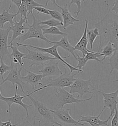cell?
I'll return each mask as SVG.
<instances>
[{"instance_id": "6da1fadb", "label": "cell", "mask_w": 118, "mask_h": 126, "mask_svg": "<svg viewBox=\"0 0 118 126\" xmlns=\"http://www.w3.org/2000/svg\"><path fill=\"white\" fill-rule=\"evenodd\" d=\"M105 3L108 12L101 21L94 25L100 34L98 52L108 42L113 44L118 50V15L111 11L107 1Z\"/></svg>"}, {"instance_id": "7a4b0ae2", "label": "cell", "mask_w": 118, "mask_h": 126, "mask_svg": "<svg viewBox=\"0 0 118 126\" xmlns=\"http://www.w3.org/2000/svg\"><path fill=\"white\" fill-rule=\"evenodd\" d=\"M34 106V118L45 122L55 124L59 126H64L58 122L55 115L44 104L33 98L31 95L28 96Z\"/></svg>"}, {"instance_id": "3957f363", "label": "cell", "mask_w": 118, "mask_h": 126, "mask_svg": "<svg viewBox=\"0 0 118 126\" xmlns=\"http://www.w3.org/2000/svg\"><path fill=\"white\" fill-rule=\"evenodd\" d=\"M65 73L59 76L56 79L50 78L48 79V84L46 85L43 86L39 89L35 90L32 93H33L42 90L43 89L49 87H53L55 88H64L66 87H69L72 85L75 80L76 78H74L75 76L78 74L79 72H77V73L74 74H71L70 73H68L66 68L64 67Z\"/></svg>"}, {"instance_id": "277c9868", "label": "cell", "mask_w": 118, "mask_h": 126, "mask_svg": "<svg viewBox=\"0 0 118 126\" xmlns=\"http://www.w3.org/2000/svg\"><path fill=\"white\" fill-rule=\"evenodd\" d=\"M31 15L33 18L32 24L28 26L29 29L26 33L17 38L19 41L18 43L22 44V43L30 38H37L45 41L49 45L51 44L50 41L45 37L43 34L42 29L44 27L41 26L39 24L40 21L36 18L34 14H32Z\"/></svg>"}, {"instance_id": "5b68a950", "label": "cell", "mask_w": 118, "mask_h": 126, "mask_svg": "<svg viewBox=\"0 0 118 126\" xmlns=\"http://www.w3.org/2000/svg\"><path fill=\"white\" fill-rule=\"evenodd\" d=\"M56 93L55 96L56 97L58 109H63L64 106L67 104H80L82 102L87 101L91 100L93 96L85 99H79L75 97L74 94L70 93L63 88H55Z\"/></svg>"}, {"instance_id": "8992f818", "label": "cell", "mask_w": 118, "mask_h": 126, "mask_svg": "<svg viewBox=\"0 0 118 126\" xmlns=\"http://www.w3.org/2000/svg\"><path fill=\"white\" fill-rule=\"evenodd\" d=\"M16 44L17 47L23 46L25 47H30V48H35L37 50L41 51V52H44L45 53H47L48 54L51 55L52 56H54V57H55L59 61L62 62L63 63H64V65H65L67 66L70 69V73L71 74H72L74 71H75L79 72H84L82 70H79L77 68H76L75 67H73V66L71 65L70 64L67 63L66 61H65L64 60V59L69 57L70 56V55L67 56H66V57H61L59 55V53L58 52V47L57 45H54L52 46L51 47H49L47 48H41V47H37V46H34L32 45H26L23 44H20V43H19L18 42H16Z\"/></svg>"}, {"instance_id": "52a82bcc", "label": "cell", "mask_w": 118, "mask_h": 126, "mask_svg": "<svg viewBox=\"0 0 118 126\" xmlns=\"http://www.w3.org/2000/svg\"><path fill=\"white\" fill-rule=\"evenodd\" d=\"M90 86H92L91 79L84 80L81 78H76L74 83L69 86V93L72 94L78 93L79 96L83 97L86 93L94 94L90 91L94 89L89 88Z\"/></svg>"}, {"instance_id": "ba28073f", "label": "cell", "mask_w": 118, "mask_h": 126, "mask_svg": "<svg viewBox=\"0 0 118 126\" xmlns=\"http://www.w3.org/2000/svg\"><path fill=\"white\" fill-rule=\"evenodd\" d=\"M28 51V54H26L23 59L30 60L31 61V64L29 67L31 68L33 66H38L42 65L45 62L51 60H58L55 57H51L48 56L47 53L41 52L38 50L37 51L30 50L27 47H25Z\"/></svg>"}, {"instance_id": "9c48e42d", "label": "cell", "mask_w": 118, "mask_h": 126, "mask_svg": "<svg viewBox=\"0 0 118 126\" xmlns=\"http://www.w3.org/2000/svg\"><path fill=\"white\" fill-rule=\"evenodd\" d=\"M18 90V85H16L15 87V95L14 96H12V97H4L2 96L0 97V100L3 101L7 104L8 107V110H7V113L10 112V108H11V105L13 104H17L20 106H21L22 107L26 110V118H27L29 116L28 108L30 107H32L33 105L25 104L23 102V99L25 97H28L30 95H31L32 94H31V93H28V94L25 95V96H21L19 94H17Z\"/></svg>"}, {"instance_id": "30bf717a", "label": "cell", "mask_w": 118, "mask_h": 126, "mask_svg": "<svg viewBox=\"0 0 118 126\" xmlns=\"http://www.w3.org/2000/svg\"><path fill=\"white\" fill-rule=\"evenodd\" d=\"M10 61L12 66L11 70L9 71L7 77L0 84V86L3 85L6 82H11L13 85L16 84L19 86L23 93L25 95H26L27 94H26V93L24 92L23 89V85H25V83L23 81L22 76H21V71L23 68L21 67L19 69H18L17 66L18 64L14 63L11 60Z\"/></svg>"}, {"instance_id": "8fae6325", "label": "cell", "mask_w": 118, "mask_h": 126, "mask_svg": "<svg viewBox=\"0 0 118 126\" xmlns=\"http://www.w3.org/2000/svg\"><path fill=\"white\" fill-rule=\"evenodd\" d=\"M71 110V109L70 108L67 109H57L56 110L50 109V110L55 115L57 121L60 124L61 123H62L67 125L82 126H84L86 124L82 123L74 120L69 114V111Z\"/></svg>"}, {"instance_id": "7c38bea8", "label": "cell", "mask_w": 118, "mask_h": 126, "mask_svg": "<svg viewBox=\"0 0 118 126\" xmlns=\"http://www.w3.org/2000/svg\"><path fill=\"white\" fill-rule=\"evenodd\" d=\"M97 92L101 94L103 97L104 108H108L110 110V116L112 118L115 113L116 109L118 108V89L114 93H107L97 90Z\"/></svg>"}, {"instance_id": "4fadbf2b", "label": "cell", "mask_w": 118, "mask_h": 126, "mask_svg": "<svg viewBox=\"0 0 118 126\" xmlns=\"http://www.w3.org/2000/svg\"><path fill=\"white\" fill-rule=\"evenodd\" d=\"M60 61L58 60H51L48 63L42 65V68L38 71L42 73L44 78L50 76H60L63 74L62 72L59 69V64Z\"/></svg>"}, {"instance_id": "5bb4252c", "label": "cell", "mask_w": 118, "mask_h": 126, "mask_svg": "<svg viewBox=\"0 0 118 126\" xmlns=\"http://www.w3.org/2000/svg\"><path fill=\"white\" fill-rule=\"evenodd\" d=\"M105 109V108L103 107V109L100 112L99 115L96 116H93L91 115L83 116L79 114V115L81 118L79 119L77 121L79 122H85L88 123L91 126H109L108 123V122L111 118L110 116H109L107 119L105 121H102L100 119L101 115L103 114Z\"/></svg>"}, {"instance_id": "9a60e30c", "label": "cell", "mask_w": 118, "mask_h": 126, "mask_svg": "<svg viewBox=\"0 0 118 126\" xmlns=\"http://www.w3.org/2000/svg\"><path fill=\"white\" fill-rule=\"evenodd\" d=\"M11 30L8 28L4 29L0 27V53L3 60L6 57H8L11 60V54L8 49V37Z\"/></svg>"}, {"instance_id": "2e32d148", "label": "cell", "mask_w": 118, "mask_h": 126, "mask_svg": "<svg viewBox=\"0 0 118 126\" xmlns=\"http://www.w3.org/2000/svg\"><path fill=\"white\" fill-rule=\"evenodd\" d=\"M24 23L26 24V19L23 18V17L21 16L19 21L18 22L17 20H15L14 25L11 26L9 27V29L13 31L12 39L11 41L9 42L10 45L20 36H22L26 33L25 30L29 29V28L25 27L23 25Z\"/></svg>"}, {"instance_id": "e0dca14e", "label": "cell", "mask_w": 118, "mask_h": 126, "mask_svg": "<svg viewBox=\"0 0 118 126\" xmlns=\"http://www.w3.org/2000/svg\"><path fill=\"white\" fill-rule=\"evenodd\" d=\"M85 30L82 36L81 37L79 41L77 42V44L75 46L74 48L75 50H78L81 52L83 55V57H85L86 55L88 52H92L91 50H89L87 48V45L88 44V40L87 37V30L88 29V21L87 19H85Z\"/></svg>"}, {"instance_id": "ac0fdd59", "label": "cell", "mask_w": 118, "mask_h": 126, "mask_svg": "<svg viewBox=\"0 0 118 126\" xmlns=\"http://www.w3.org/2000/svg\"><path fill=\"white\" fill-rule=\"evenodd\" d=\"M55 5L61 10V15L63 19V26H62L64 30H66V28L70 25H73L75 22H79V20L76 19L72 16L71 12L68 8L67 4L64 5L62 7L59 6L56 3Z\"/></svg>"}, {"instance_id": "d6986e66", "label": "cell", "mask_w": 118, "mask_h": 126, "mask_svg": "<svg viewBox=\"0 0 118 126\" xmlns=\"http://www.w3.org/2000/svg\"><path fill=\"white\" fill-rule=\"evenodd\" d=\"M27 73V74L26 76H22V79L24 82H27L31 85L33 90H35L37 85L44 78L42 74H38L30 71L24 69Z\"/></svg>"}, {"instance_id": "ffe728a7", "label": "cell", "mask_w": 118, "mask_h": 126, "mask_svg": "<svg viewBox=\"0 0 118 126\" xmlns=\"http://www.w3.org/2000/svg\"><path fill=\"white\" fill-rule=\"evenodd\" d=\"M50 43L51 44H53L54 45H57L58 47H61L65 50L66 52H68L72 55L74 58L77 60V57L76 56L74 53V51L75 50L74 47L70 44L67 37H63L59 41H50Z\"/></svg>"}, {"instance_id": "44dd1931", "label": "cell", "mask_w": 118, "mask_h": 126, "mask_svg": "<svg viewBox=\"0 0 118 126\" xmlns=\"http://www.w3.org/2000/svg\"><path fill=\"white\" fill-rule=\"evenodd\" d=\"M12 7V4H10L9 7L7 11L5 9L3 10V11L1 14H0V27L2 29H4V26L5 23L9 22L11 26L14 25L15 22L13 20L15 17L18 15L17 13H9V11Z\"/></svg>"}, {"instance_id": "7402d4cb", "label": "cell", "mask_w": 118, "mask_h": 126, "mask_svg": "<svg viewBox=\"0 0 118 126\" xmlns=\"http://www.w3.org/2000/svg\"><path fill=\"white\" fill-rule=\"evenodd\" d=\"M8 48H10L12 49V52L11 54V58L12 57H14L18 61L19 65L21 66V67L22 68H24V64L22 60L23 59V57H25L26 55V54H24L22 52H20L18 50V47L13 46L12 44H11L10 45L8 46Z\"/></svg>"}, {"instance_id": "603a6c76", "label": "cell", "mask_w": 118, "mask_h": 126, "mask_svg": "<svg viewBox=\"0 0 118 126\" xmlns=\"http://www.w3.org/2000/svg\"><path fill=\"white\" fill-rule=\"evenodd\" d=\"M116 50L117 49L114 47L113 44L111 43L110 42H108L107 45L101 48L100 50L101 52L100 53L102 54L104 56L103 58L102 59V62H103L107 57H110Z\"/></svg>"}, {"instance_id": "cb8c5ba5", "label": "cell", "mask_w": 118, "mask_h": 126, "mask_svg": "<svg viewBox=\"0 0 118 126\" xmlns=\"http://www.w3.org/2000/svg\"><path fill=\"white\" fill-rule=\"evenodd\" d=\"M100 36L99 31L98 28H95L92 30L87 29V37L88 40V43L89 44L91 51H94L93 48V45L94 41H95L96 38L98 36Z\"/></svg>"}, {"instance_id": "d4e9b609", "label": "cell", "mask_w": 118, "mask_h": 126, "mask_svg": "<svg viewBox=\"0 0 118 126\" xmlns=\"http://www.w3.org/2000/svg\"><path fill=\"white\" fill-rule=\"evenodd\" d=\"M107 64L110 66L111 69L110 74H112L113 71L116 70L118 73V50H116L114 53L109 57L107 59Z\"/></svg>"}, {"instance_id": "484cf974", "label": "cell", "mask_w": 118, "mask_h": 126, "mask_svg": "<svg viewBox=\"0 0 118 126\" xmlns=\"http://www.w3.org/2000/svg\"><path fill=\"white\" fill-rule=\"evenodd\" d=\"M43 32L44 35L49 34L52 35H56V36H61L64 37H67V34L65 32H63L59 30V28L57 27H51L48 28H43Z\"/></svg>"}, {"instance_id": "4316f807", "label": "cell", "mask_w": 118, "mask_h": 126, "mask_svg": "<svg viewBox=\"0 0 118 126\" xmlns=\"http://www.w3.org/2000/svg\"><path fill=\"white\" fill-rule=\"evenodd\" d=\"M28 9L27 8V6L26 4V2L24 0H22V3L21 4L20 6L18 8V11L17 13V14L18 15L20 14L21 15V17H23L24 19H26V24L29 26L30 25L28 23Z\"/></svg>"}, {"instance_id": "83f0119b", "label": "cell", "mask_w": 118, "mask_h": 126, "mask_svg": "<svg viewBox=\"0 0 118 126\" xmlns=\"http://www.w3.org/2000/svg\"><path fill=\"white\" fill-rule=\"evenodd\" d=\"M24 0L26 4L28 11V16H29L30 14H31V15L33 14V10L34 8L35 7H45L44 5L39 4L38 2L34 1V0Z\"/></svg>"}, {"instance_id": "f1b7e54d", "label": "cell", "mask_w": 118, "mask_h": 126, "mask_svg": "<svg viewBox=\"0 0 118 126\" xmlns=\"http://www.w3.org/2000/svg\"><path fill=\"white\" fill-rule=\"evenodd\" d=\"M39 24L41 25H46L49 26L50 27H56L58 26H63L64 25L63 23L60 22L58 20L53 18L49 19L45 21H40Z\"/></svg>"}, {"instance_id": "f546056e", "label": "cell", "mask_w": 118, "mask_h": 126, "mask_svg": "<svg viewBox=\"0 0 118 126\" xmlns=\"http://www.w3.org/2000/svg\"><path fill=\"white\" fill-rule=\"evenodd\" d=\"M104 56L100 52H88L85 56V57L88 61L95 60L99 63H102V60H100V57Z\"/></svg>"}, {"instance_id": "4dcf8cb0", "label": "cell", "mask_w": 118, "mask_h": 126, "mask_svg": "<svg viewBox=\"0 0 118 126\" xmlns=\"http://www.w3.org/2000/svg\"><path fill=\"white\" fill-rule=\"evenodd\" d=\"M0 75L1 76V79L2 81L4 80L3 74L8 71H10L12 68V66H8L6 65L4 62L3 60L2 59L0 53Z\"/></svg>"}, {"instance_id": "1f68e13d", "label": "cell", "mask_w": 118, "mask_h": 126, "mask_svg": "<svg viewBox=\"0 0 118 126\" xmlns=\"http://www.w3.org/2000/svg\"><path fill=\"white\" fill-rule=\"evenodd\" d=\"M48 12L49 13V15H50L52 17V18L55 19L60 22L63 23V19L61 13H60L59 12L56 10H48Z\"/></svg>"}, {"instance_id": "d6a6232c", "label": "cell", "mask_w": 118, "mask_h": 126, "mask_svg": "<svg viewBox=\"0 0 118 126\" xmlns=\"http://www.w3.org/2000/svg\"><path fill=\"white\" fill-rule=\"evenodd\" d=\"M77 56V61H78V64L77 66H76L75 67L79 70H82V68L85 67L86 65V63H87L88 60L85 57H81L79 55L76 53Z\"/></svg>"}, {"instance_id": "836d02e7", "label": "cell", "mask_w": 118, "mask_h": 126, "mask_svg": "<svg viewBox=\"0 0 118 126\" xmlns=\"http://www.w3.org/2000/svg\"><path fill=\"white\" fill-rule=\"evenodd\" d=\"M73 4H75L77 6V12L76 13H75V14H76V17H77L79 15V13L81 12V9H82L81 0H71L68 7L70 8L71 6Z\"/></svg>"}, {"instance_id": "e575fe53", "label": "cell", "mask_w": 118, "mask_h": 126, "mask_svg": "<svg viewBox=\"0 0 118 126\" xmlns=\"http://www.w3.org/2000/svg\"><path fill=\"white\" fill-rule=\"evenodd\" d=\"M111 126H118V109H116L111 120Z\"/></svg>"}, {"instance_id": "d590c367", "label": "cell", "mask_w": 118, "mask_h": 126, "mask_svg": "<svg viewBox=\"0 0 118 126\" xmlns=\"http://www.w3.org/2000/svg\"><path fill=\"white\" fill-rule=\"evenodd\" d=\"M34 9H35L37 11V14H39V13H41L45 15H49V13L48 12V10L46 8L43 7H37L34 8Z\"/></svg>"}, {"instance_id": "8d00e7d4", "label": "cell", "mask_w": 118, "mask_h": 126, "mask_svg": "<svg viewBox=\"0 0 118 126\" xmlns=\"http://www.w3.org/2000/svg\"><path fill=\"white\" fill-rule=\"evenodd\" d=\"M111 11L114 12L116 15L118 14V0H115L113 4V7L111 9Z\"/></svg>"}, {"instance_id": "74e56055", "label": "cell", "mask_w": 118, "mask_h": 126, "mask_svg": "<svg viewBox=\"0 0 118 126\" xmlns=\"http://www.w3.org/2000/svg\"><path fill=\"white\" fill-rule=\"evenodd\" d=\"M19 125V123L12 124L11 123V120H9L8 121L6 122H2L0 120V126H17Z\"/></svg>"}, {"instance_id": "f35d334b", "label": "cell", "mask_w": 118, "mask_h": 126, "mask_svg": "<svg viewBox=\"0 0 118 126\" xmlns=\"http://www.w3.org/2000/svg\"><path fill=\"white\" fill-rule=\"evenodd\" d=\"M11 1L15 4L18 8H19L22 3V0H10Z\"/></svg>"}, {"instance_id": "ab89813d", "label": "cell", "mask_w": 118, "mask_h": 126, "mask_svg": "<svg viewBox=\"0 0 118 126\" xmlns=\"http://www.w3.org/2000/svg\"><path fill=\"white\" fill-rule=\"evenodd\" d=\"M57 1H58V0H46V4H45V7H47L48 2H50V1H51V2H52L53 4L55 5V4L56 3V2Z\"/></svg>"}, {"instance_id": "60d3db41", "label": "cell", "mask_w": 118, "mask_h": 126, "mask_svg": "<svg viewBox=\"0 0 118 126\" xmlns=\"http://www.w3.org/2000/svg\"><path fill=\"white\" fill-rule=\"evenodd\" d=\"M41 121L40 120H38V125H39V126H41ZM27 122L29 123L30 126H32L31 125V124H30V122Z\"/></svg>"}, {"instance_id": "b9f144b4", "label": "cell", "mask_w": 118, "mask_h": 126, "mask_svg": "<svg viewBox=\"0 0 118 126\" xmlns=\"http://www.w3.org/2000/svg\"><path fill=\"white\" fill-rule=\"evenodd\" d=\"M5 0H0V5L1 4V3H2V2L3 1H5Z\"/></svg>"}, {"instance_id": "7bdbcfd3", "label": "cell", "mask_w": 118, "mask_h": 126, "mask_svg": "<svg viewBox=\"0 0 118 126\" xmlns=\"http://www.w3.org/2000/svg\"><path fill=\"white\" fill-rule=\"evenodd\" d=\"M2 96H3L1 95V92H0V97H2Z\"/></svg>"}, {"instance_id": "ee69618b", "label": "cell", "mask_w": 118, "mask_h": 126, "mask_svg": "<svg viewBox=\"0 0 118 126\" xmlns=\"http://www.w3.org/2000/svg\"><path fill=\"white\" fill-rule=\"evenodd\" d=\"M114 82H118V79H117V80H114Z\"/></svg>"}, {"instance_id": "f6af8a7d", "label": "cell", "mask_w": 118, "mask_h": 126, "mask_svg": "<svg viewBox=\"0 0 118 126\" xmlns=\"http://www.w3.org/2000/svg\"><path fill=\"white\" fill-rule=\"evenodd\" d=\"M83 0V1H84V3H85V0ZM91 0V1H94V0Z\"/></svg>"}]
</instances>
